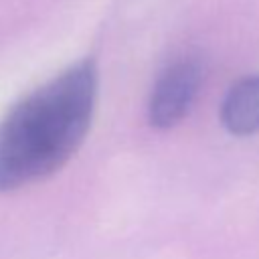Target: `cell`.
<instances>
[{
  "label": "cell",
  "mask_w": 259,
  "mask_h": 259,
  "mask_svg": "<svg viewBox=\"0 0 259 259\" xmlns=\"http://www.w3.org/2000/svg\"><path fill=\"white\" fill-rule=\"evenodd\" d=\"M97 99V69L83 59L24 95L0 121V190L63 168L83 144Z\"/></svg>",
  "instance_id": "cell-1"
},
{
  "label": "cell",
  "mask_w": 259,
  "mask_h": 259,
  "mask_svg": "<svg viewBox=\"0 0 259 259\" xmlns=\"http://www.w3.org/2000/svg\"><path fill=\"white\" fill-rule=\"evenodd\" d=\"M202 81V65L194 57H180L168 65L156 79L150 101L148 119L154 127L168 130L176 125L192 107Z\"/></svg>",
  "instance_id": "cell-2"
},
{
  "label": "cell",
  "mask_w": 259,
  "mask_h": 259,
  "mask_svg": "<svg viewBox=\"0 0 259 259\" xmlns=\"http://www.w3.org/2000/svg\"><path fill=\"white\" fill-rule=\"evenodd\" d=\"M223 125L235 136L259 132V75L239 79L223 99Z\"/></svg>",
  "instance_id": "cell-3"
}]
</instances>
